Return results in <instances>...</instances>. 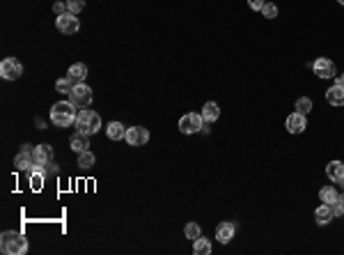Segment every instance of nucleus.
<instances>
[{
	"label": "nucleus",
	"instance_id": "nucleus-1",
	"mask_svg": "<svg viewBox=\"0 0 344 255\" xmlns=\"http://www.w3.org/2000/svg\"><path fill=\"white\" fill-rule=\"evenodd\" d=\"M78 117V106L71 104V101H58V104L51 106V122L60 129H67V126L76 124Z\"/></svg>",
	"mask_w": 344,
	"mask_h": 255
},
{
	"label": "nucleus",
	"instance_id": "nucleus-2",
	"mask_svg": "<svg viewBox=\"0 0 344 255\" xmlns=\"http://www.w3.org/2000/svg\"><path fill=\"white\" fill-rule=\"evenodd\" d=\"M0 248H3L5 255H23L28 251V239L21 232L7 230V232L0 234Z\"/></svg>",
	"mask_w": 344,
	"mask_h": 255
},
{
	"label": "nucleus",
	"instance_id": "nucleus-3",
	"mask_svg": "<svg viewBox=\"0 0 344 255\" xmlns=\"http://www.w3.org/2000/svg\"><path fill=\"white\" fill-rule=\"evenodd\" d=\"M76 129L81 131V134L94 136L97 131L101 129V117H99V113H94V111H90V108L78 111V117H76Z\"/></svg>",
	"mask_w": 344,
	"mask_h": 255
},
{
	"label": "nucleus",
	"instance_id": "nucleus-4",
	"mask_svg": "<svg viewBox=\"0 0 344 255\" xmlns=\"http://www.w3.org/2000/svg\"><path fill=\"white\" fill-rule=\"evenodd\" d=\"M202 124H204V120H202V115H200V113H186V115L179 117V131L184 136L198 134V131L202 129Z\"/></svg>",
	"mask_w": 344,
	"mask_h": 255
},
{
	"label": "nucleus",
	"instance_id": "nucleus-5",
	"mask_svg": "<svg viewBox=\"0 0 344 255\" xmlns=\"http://www.w3.org/2000/svg\"><path fill=\"white\" fill-rule=\"evenodd\" d=\"M69 101H71V104H76L78 108H90V104H92V90L85 85V83H76V85H73V90L69 92Z\"/></svg>",
	"mask_w": 344,
	"mask_h": 255
},
{
	"label": "nucleus",
	"instance_id": "nucleus-6",
	"mask_svg": "<svg viewBox=\"0 0 344 255\" xmlns=\"http://www.w3.org/2000/svg\"><path fill=\"white\" fill-rule=\"evenodd\" d=\"M21 74H23V65L16 58H5L0 62V76L5 81H16V78H21Z\"/></svg>",
	"mask_w": 344,
	"mask_h": 255
},
{
	"label": "nucleus",
	"instance_id": "nucleus-7",
	"mask_svg": "<svg viewBox=\"0 0 344 255\" xmlns=\"http://www.w3.org/2000/svg\"><path fill=\"white\" fill-rule=\"evenodd\" d=\"M55 26H58V30H60L62 35H73V32L81 30V21H78L76 14H71V12L60 14V16L55 19Z\"/></svg>",
	"mask_w": 344,
	"mask_h": 255
},
{
	"label": "nucleus",
	"instance_id": "nucleus-8",
	"mask_svg": "<svg viewBox=\"0 0 344 255\" xmlns=\"http://www.w3.org/2000/svg\"><path fill=\"white\" fill-rule=\"evenodd\" d=\"M124 140L131 147H142V145L149 143V131H147L145 126H131V129H126Z\"/></svg>",
	"mask_w": 344,
	"mask_h": 255
},
{
	"label": "nucleus",
	"instance_id": "nucleus-9",
	"mask_svg": "<svg viewBox=\"0 0 344 255\" xmlns=\"http://www.w3.org/2000/svg\"><path fill=\"white\" fill-rule=\"evenodd\" d=\"M312 71L317 74V78H333L337 76V69H335V62L328 60V58H317L312 65Z\"/></svg>",
	"mask_w": 344,
	"mask_h": 255
},
{
	"label": "nucleus",
	"instance_id": "nucleus-10",
	"mask_svg": "<svg viewBox=\"0 0 344 255\" xmlns=\"http://www.w3.org/2000/svg\"><path fill=\"white\" fill-rule=\"evenodd\" d=\"M284 129L289 131V134H303V131L308 129V120L303 113H292V115L284 120Z\"/></svg>",
	"mask_w": 344,
	"mask_h": 255
},
{
	"label": "nucleus",
	"instance_id": "nucleus-11",
	"mask_svg": "<svg viewBox=\"0 0 344 255\" xmlns=\"http://www.w3.org/2000/svg\"><path fill=\"white\" fill-rule=\"evenodd\" d=\"M32 152H34V147L30 150V145H23V150L14 156V170H28L30 168V166L34 163Z\"/></svg>",
	"mask_w": 344,
	"mask_h": 255
},
{
	"label": "nucleus",
	"instance_id": "nucleus-12",
	"mask_svg": "<svg viewBox=\"0 0 344 255\" xmlns=\"http://www.w3.org/2000/svg\"><path fill=\"white\" fill-rule=\"evenodd\" d=\"M234 232H237V225L230 223V221H223V223L216 228V239L220 244H230L234 239Z\"/></svg>",
	"mask_w": 344,
	"mask_h": 255
},
{
	"label": "nucleus",
	"instance_id": "nucleus-13",
	"mask_svg": "<svg viewBox=\"0 0 344 255\" xmlns=\"http://www.w3.org/2000/svg\"><path fill=\"white\" fill-rule=\"evenodd\" d=\"M333 218H335V212H333V205L321 203L317 209H314V221H317L319 225H328Z\"/></svg>",
	"mask_w": 344,
	"mask_h": 255
},
{
	"label": "nucleus",
	"instance_id": "nucleus-14",
	"mask_svg": "<svg viewBox=\"0 0 344 255\" xmlns=\"http://www.w3.org/2000/svg\"><path fill=\"white\" fill-rule=\"evenodd\" d=\"M32 159H34V163L48 166L53 161V147L51 145H37L32 152Z\"/></svg>",
	"mask_w": 344,
	"mask_h": 255
},
{
	"label": "nucleus",
	"instance_id": "nucleus-15",
	"mask_svg": "<svg viewBox=\"0 0 344 255\" xmlns=\"http://www.w3.org/2000/svg\"><path fill=\"white\" fill-rule=\"evenodd\" d=\"M326 175H328L331 182L342 184L344 182V163H342V161H331V163L326 166Z\"/></svg>",
	"mask_w": 344,
	"mask_h": 255
},
{
	"label": "nucleus",
	"instance_id": "nucleus-16",
	"mask_svg": "<svg viewBox=\"0 0 344 255\" xmlns=\"http://www.w3.org/2000/svg\"><path fill=\"white\" fill-rule=\"evenodd\" d=\"M326 101L331 106H344V87L342 85H333V87H328L326 90Z\"/></svg>",
	"mask_w": 344,
	"mask_h": 255
},
{
	"label": "nucleus",
	"instance_id": "nucleus-17",
	"mask_svg": "<svg viewBox=\"0 0 344 255\" xmlns=\"http://www.w3.org/2000/svg\"><path fill=\"white\" fill-rule=\"evenodd\" d=\"M69 147H71L76 154H81V152H85L87 147H90V136H87V134H81V131H78V134L71 136V143H69Z\"/></svg>",
	"mask_w": 344,
	"mask_h": 255
},
{
	"label": "nucleus",
	"instance_id": "nucleus-18",
	"mask_svg": "<svg viewBox=\"0 0 344 255\" xmlns=\"http://www.w3.org/2000/svg\"><path fill=\"white\" fill-rule=\"evenodd\" d=\"M200 115H202L204 122H216L220 117V106L216 104V101H206V104L202 106V113H200Z\"/></svg>",
	"mask_w": 344,
	"mask_h": 255
},
{
	"label": "nucleus",
	"instance_id": "nucleus-19",
	"mask_svg": "<svg viewBox=\"0 0 344 255\" xmlns=\"http://www.w3.org/2000/svg\"><path fill=\"white\" fill-rule=\"evenodd\" d=\"M67 76L71 78L73 83H83V81L87 78V65H83V62H76V65H71V67H69Z\"/></svg>",
	"mask_w": 344,
	"mask_h": 255
},
{
	"label": "nucleus",
	"instance_id": "nucleus-20",
	"mask_svg": "<svg viewBox=\"0 0 344 255\" xmlns=\"http://www.w3.org/2000/svg\"><path fill=\"white\" fill-rule=\"evenodd\" d=\"M106 134H108V138H110V140H124L126 129H124L122 122H110V124L106 126Z\"/></svg>",
	"mask_w": 344,
	"mask_h": 255
},
{
	"label": "nucleus",
	"instance_id": "nucleus-21",
	"mask_svg": "<svg viewBox=\"0 0 344 255\" xmlns=\"http://www.w3.org/2000/svg\"><path fill=\"white\" fill-rule=\"evenodd\" d=\"M319 198H321V203H326V205H335L337 198H340V193L335 191V186H323V189L319 191Z\"/></svg>",
	"mask_w": 344,
	"mask_h": 255
},
{
	"label": "nucleus",
	"instance_id": "nucleus-22",
	"mask_svg": "<svg viewBox=\"0 0 344 255\" xmlns=\"http://www.w3.org/2000/svg\"><path fill=\"white\" fill-rule=\"evenodd\" d=\"M193 253L195 255H209L211 253V242L204 239V237H198L193 242Z\"/></svg>",
	"mask_w": 344,
	"mask_h": 255
},
{
	"label": "nucleus",
	"instance_id": "nucleus-23",
	"mask_svg": "<svg viewBox=\"0 0 344 255\" xmlns=\"http://www.w3.org/2000/svg\"><path fill=\"white\" fill-rule=\"evenodd\" d=\"M184 234H186V239H190V242H195L198 237H202V228H200L195 221H190V223H186V228H184Z\"/></svg>",
	"mask_w": 344,
	"mask_h": 255
},
{
	"label": "nucleus",
	"instance_id": "nucleus-24",
	"mask_svg": "<svg viewBox=\"0 0 344 255\" xmlns=\"http://www.w3.org/2000/svg\"><path fill=\"white\" fill-rule=\"evenodd\" d=\"M94 163H97V156L92 154L90 150H85V152L78 154V166H81V168H92Z\"/></svg>",
	"mask_w": 344,
	"mask_h": 255
},
{
	"label": "nucleus",
	"instance_id": "nucleus-25",
	"mask_svg": "<svg viewBox=\"0 0 344 255\" xmlns=\"http://www.w3.org/2000/svg\"><path fill=\"white\" fill-rule=\"evenodd\" d=\"M73 85H76V83H73L69 76H65V78H58V81H55V90L60 92V95H69V92L73 90Z\"/></svg>",
	"mask_w": 344,
	"mask_h": 255
},
{
	"label": "nucleus",
	"instance_id": "nucleus-26",
	"mask_svg": "<svg viewBox=\"0 0 344 255\" xmlns=\"http://www.w3.org/2000/svg\"><path fill=\"white\" fill-rule=\"evenodd\" d=\"M294 111H296V113H303V115H308V113L312 111V101H310L308 97H301V99H296V106H294Z\"/></svg>",
	"mask_w": 344,
	"mask_h": 255
},
{
	"label": "nucleus",
	"instance_id": "nucleus-27",
	"mask_svg": "<svg viewBox=\"0 0 344 255\" xmlns=\"http://www.w3.org/2000/svg\"><path fill=\"white\" fill-rule=\"evenodd\" d=\"M67 3V12L71 14H81L85 9V0H65Z\"/></svg>",
	"mask_w": 344,
	"mask_h": 255
},
{
	"label": "nucleus",
	"instance_id": "nucleus-28",
	"mask_svg": "<svg viewBox=\"0 0 344 255\" xmlns=\"http://www.w3.org/2000/svg\"><path fill=\"white\" fill-rule=\"evenodd\" d=\"M30 175V186L34 191H42V186H44V175L46 173H28Z\"/></svg>",
	"mask_w": 344,
	"mask_h": 255
},
{
	"label": "nucleus",
	"instance_id": "nucleus-29",
	"mask_svg": "<svg viewBox=\"0 0 344 255\" xmlns=\"http://www.w3.org/2000/svg\"><path fill=\"white\" fill-rule=\"evenodd\" d=\"M262 14H264V19H271V21H273V19L278 16V7H275L273 3H266L262 7Z\"/></svg>",
	"mask_w": 344,
	"mask_h": 255
},
{
	"label": "nucleus",
	"instance_id": "nucleus-30",
	"mask_svg": "<svg viewBox=\"0 0 344 255\" xmlns=\"http://www.w3.org/2000/svg\"><path fill=\"white\" fill-rule=\"evenodd\" d=\"M333 212H335V216H344V191L340 193V198H337V203L333 205Z\"/></svg>",
	"mask_w": 344,
	"mask_h": 255
},
{
	"label": "nucleus",
	"instance_id": "nucleus-31",
	"mask_svg": "<svg viewBox=\"0 0 344 255\" xmlns=\"http://www.w3.org/2000/svg\"><path fill=\"white\" fill-rule=\"evenodd\" d=\"M264 5H266V0H248V7L253 9V12H262Z\"/></svg>",
	"mask_w": 344,
	"mask_h": 255
},
{
	"label": "nucleus",
	"instance_id": "nucleus-32",
	"mask_svg": "<svg viewBox=\"0 0 344 255\" xmlns=\"http://www.w3.org/2000/svg\"><path fill=\"white\" fill-rule=\"evenodd\" d=\"M53 12H55L58 16H60V14H65L67 12V3H55V5H53Z\"/></svg>",
	"mask_w": 344,
	"mask_h": 255
},
{
	"label": "nucleus",
	"instance_id": "nucleus-33",
	"mask_svg": "<svg viewBox=\"0 0 344 255\" xmlns=\"http://www.w3.org/2000/svg\"><path fill=\"white\" fill-rule=\"evenodd\" d=\"M337 85L344 87V74H340V76H337Z\"/></svg>",
	"mask_w": 344,
	"mask_h": 255
},
{
	"label": "nucleus",
	"instance_id": "nucleus-34",
	"mask_svg": "<svg viewBox=\"0 0 344 255\" xmlns=\"http://www.w3.org/2000/svg\"><path fill=\"white\" fill-rule=\"evenodd\" d=\"M337 3H340V5H344V0H337Z\"/></svg>",
	"mask_w": 344,
	"mask_h": 255
},
{
	"label": "nucleus",
	"instance_id": "nucleus-35",
	"mask_svg": "<svg viewBox=\"0 0 344 255\" xmlns=\"http://www.w3.org/2000/svg\"><path fill=\"white\" fill-rule=\"evenodd\" d=\"M340 186H342V189H344V182H342V184H340Z\"/></svg>",
	"mask_w": 344,
	"mask_h": 255
}]
</instances>
